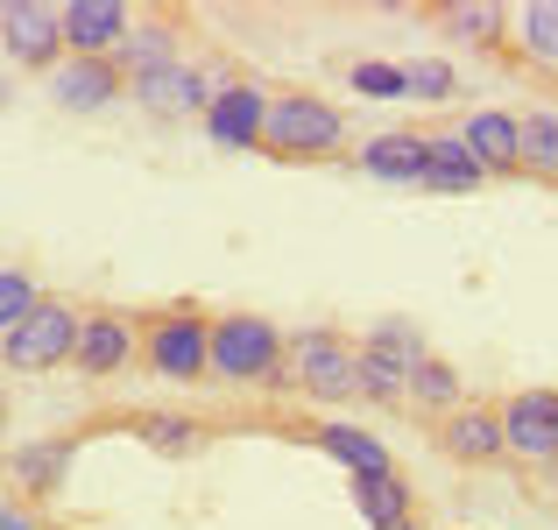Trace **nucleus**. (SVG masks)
Returning a JSON list of instances; mask_svg holds the SVG:
<instances>
[{
    "label": "nucleus",
    "instance_id": "nucleus-1",
    "mask_svg": "<svg viewBox=\"0 0 558 530\" xmlns=\"http://www.w3.org/2000/svg\"><path fill=\"white\" fill-rule=\"evenodd\" d=\"M347 142V107L304 93V85H276L269 93V128H262V156L276 164H326Z\"/></svg>",
    "mask_w": 558,
    "mask_h": 530
},
{
    "label": "nucleus",
    "instance_id": "nucleus-2",
    "mask_svg": "<svg viewBox=\"0 0 558 530\" xmlns=\"http://www.w3.org/2000/svg\"><path fill=\"white\" fill-rule=\"evenodd\" d=\"M283 396H312V403H347L361 396V340H347L340 326H304L283 347Z\"/></svg>",
    "mask_w": 558,
    "mask_h": 530
},
{
    "label": "nucleus",
    "instance_id": "nucleus-3",
    "mask_svg": "<svg viewBox=\"0 0 558 530\" xmlns=\"http://www.w3.org/2000/svg\"><path fill=\"white\" fill-rule=\"evenodd\" d=\"M290 333L269 312H213V375L227 389H276Z\"/></svg>",
    "mask_w": 558,
    "mask_h": 530
},
{
    "label": "nucleus",
    "instance_id": "nucleus-4",
    "mask_svg": "<svg viewBox=\"0 0 558 530\" xmlns=\"http://www.w3.org/2000/svg\"><path fill=\"white\" fill-rule=\"evenodd\" d=\"M142 368L156 382H205L213 375V312L191 298L142 312Z\"/></svg>",
    "mask_w": 558,
    "mask_h": 530
},
{
    "label": "nucleus",
    "instance_id": "nucleus-5",
    "mask_svg": "<svg viewBox=\"0 0 558 530\" xmlns=\"http://www.w3.org/2000/svg\"><path fill=\"white\" fill-rule=\"evenodd\" d=\"M78 333H85V304H71V298L50 290V298H36V312L0 340V361H8L14 375H50V368H71Z\"/></svg>",
    "mask_w": 558,
    "mask_h": 530
},
{
    "label": "nucleus",
    "instance_id": "nucleus-6",
    "mask_svg": "<svg viewBox=\"0 0 558 530\" xmlns=\"http://www.w3.org/2000/svg\"><path fill=\"white\" fill-rule=\"evenodd\" d=\"M502 453L523 467V474H551L558 467V389L551 382H531V389H509L502 403Z\"/></svg>",
    "mask_w": 558,
    "mask_h": 530
},
{
    "label": "nucleus",
    "instance_id": "nucleus-7",
    "mask_svg": "<svg viewBox=\"0 0 558 530\" xmlns=\"http://www.w3.org/2000/svg\"><path fill=\"white\" fill-rule=\"evenodd\" d=\"M424 333L417 326H403V318H381V326L361 340V403H375V410H396V403H410V368L424 361Z\"/></svg>",
    "mask_w": 558,
    "mask_h": 530
},
{
    "label": "nucleus",
    "instance_id": "nucleus-8",
    "mask_svg": "<svg viewBox=\"0 0 558 530\" xmlns=\"http://www.w3.org/2000/svg\"><path fill=\"white\" fill-rule=\"evenodd\" d=\"M0 50H8V64L50 79L71 57L64 50V14H57L50 0H0Z\"/></svg>",
    "mask_w": 558,
    "mask_h": 530
},
{
    "label": "nucleus",
    "instance_id": "nucleus-9",
    "mask_svg": "<svg viewBox=\"0 0 558 530\" xmlns=\"http://www.w3.org/2000/svg\"><path fill=\"white\" fill-rule=\"evenodd\" d=\"M135 361H142V312H121V304L85 312L78 353H71V368H78L85 382H113V375H128Z\"/></svg>",
    "mask_w": 558,
    "mask_h": 530
},
{
    "label": "nucleus",
    "instance_id": "nucleus-10",
    "mask_svg": "<svg viewBox=\"0 0 558 530\" xmlns=\"http://www.w3.org/2000/svg\"><path fill=\"white\" fill-rule=\"evenodd\" d=\"M78 446L85 438H28V446H14L8 460H0V474H8V495L14 503H28V509H43L50 495H64V474H71V460H78Z\"/></svg>",
    "mask_w": 558,
    "mask_h": 530
},
{
    "label": "nucleus",
    "instance_id": "nucleus-11",
    "mask_svg": "<svg viewBox=\"0 0 558 530\" xmlns=\"http://www.w3.org/2000/svg\"><path fill=\"white\" fill-rule=\"evenodd\" d=\"M198 121H205V135H213L219 149H233V156L262 149V128H269V85H255V79H219L213 107H205Z\"/></svg>",
    "mask_w": 558,
    "mask_h": 530
},
{
    "label": "nucleus",
    "instance_id": "nucleus-12",
    "mask_svg": "<svg viewBox=\"0 0 558 530\" xmlns=\"http://www.w3.org/2000/svg\"><path fill=\"white\" fill-rule=\"evenodd\" d=\"M432 446L446 453L452 467H502V410L495 403H460L452 418L432 424Z\"/></svg>",
    "mask_w": 558,
    "mask_h": 530
},
{
    "label": "nucleus",
    "instance_id": "nucleus-13",
    "mask_svg": "<svg viewBox=\"0 0 558 530\" xmlns=\"http://www.w3.org/2000/svg\"><path fill=\"white\" fill-rule=\"evenodd\" d=\"M64 50L71 57H113L128 36H135V8L121 0H64Z\"/></svg>",
    "mask_w": 558,
    "mask_h": 530
},
{
    "label": "nucleus",
    "instance_id": "nucleus-14",
    "mask_svg": "<svg viewBox=\"0 0 558 530\" xmlns=\"http://www.w3.org/2000/svg\"><path fill=\"white\" fill-rule=\"evenodd\" d=\"M121 93H128V79H121L113 57H64L50 71V107H64V113H99Z\"/></svg>",
    "mask_w": 558,
    "mask_h": 530
},
{
    "label": "nucleus",
    "instance_id": "nucleus-15",
    "mask_svg": "<svg viewBox=\"0 0 558 530\" xmlns=\"http://www.w3.org/2000/svg\"><path fill=\"white\" fill-rule=\"evenodd\" d=\"M128 93L142 99L149 113H163V121H178V113H205L213 107V71H198L191 57H178V64H163L156 79H142V85H128Z\"/></svg>",
    "mask_w": 558,
    "mask_h": 530
},
{
    "label": "nucleus",
    "instance_id": "nucleus-16",
    "mask_svg": "<svg viewBox=\"0 0 558 530\" xmlns=\"http://www.w3.org/2000/svg\"><path fill=\"white\" fill-rule=\"evenodd\" d=\"M361 177H375V184H424V164H432V135H417V128H389V135H368L361 142Z\"/></svg>",
    "mask_w": 558,
    "mask_h": 530
},
{
    "label": "nucleus",
    "instance_id": "nucleus-17",
    "mask_svg": "<svg viewBox=\"0 0 558 530\" xmlns=\"http://www.w3.org/2000/svg\"><path fill=\"white\" fill-rule=\"evenodd\" d=\"M304 438H312V446L326 453L332 467H347V474H354V481H368V474H389V467H396L389 438L361 432V424H340V418H318V424H312V432H304Z\"/></svg>",
    "mask_w": 558,
    "mask_h": 530
},
{
    "label": "nucleus",
    "instance_id": "nucleus-18",
    "mask_svg": "<svg viewBox=\"0 0 558 530\" xmlns=\"http://www.w3.org/2000/svg\"><path fill=\"white\" fill-rule=\"evenodd\" d=\"M460 135H466V149H474V164L488 177H523V121L517 113L481 107V113H466Z\"/></svg>",
    "mask_w": 558,
    "mask_h": 530
},
{
    "label": "nucleus",
    "instance_id": "nucleus-19",
    "mask_svg": "<svg viewBox=\"0 0 558 530\" xmlns=\"http://www.w3.org/2000/svg\"><path fill=\"white\" fill-rule=\"evenodd\" d=\"M354 509L368 530H403V523H417V489H410L403 467H389V474L354 481Z\"/></svg>",
    "mask_w": 558,
    "mask_h": 530
},
{
    "label": "nucleus",
    "instance_id": "nucleus-20",
    "mask_svg": "<svg viewBox=\"0 0 558 530\" xmlns=\"http://www.w3.org/2000/svg\"><path fill=\"white\" fill-rule=\"evenodd\" d=\"M128 432H135L149 453H163V460H191V453H205L213 424H205V418H184V410H135V418H128Z\"/></svg>",
    "mask_w": 558,
    "mask_h": 530
},
{
    "label": "nucleus",
    "instance_id": "nucleus-21",
    "mask_svg": "<svg viewBox=\"0 0 558 530\" xmlns=\"http://www.w3.org/2000/svg\"><path fill=\"white\" fill-rule=\"evenodd\" d=\"M488 184V170L474 164L466 135H432V164H424V191H446V198H466V191Z\"/></svg>",
    "mask_w": 558,
    "mask_h": 530
},
{
    "label": "nucleus",
    "instance_id": "nucleus-22",
    "mask_svg": "<svg viewBox=\"0 0 558 530\" xmlns=\"http://www.w3.org/2000/svg\"><path fill=\"white\" fill-rule=\"evenodd\" d=\"M466 396H460V368L452 361H438V353H424L417 368H410V403L403 410H417V418H452V410H460Z\"/></svg>",
    "mask_w": 558,
    "mask_h": 530
},
{
    "label": "nucleus",
    "instance_id": "nucleus-23",
    "mask_svg": "<svg viewBox=\"0 0 558 530\" xmlns=\"http://www.w3.org/2000/svg\"><path fill=\"white\" fill-rule=\"evenodd\" d=\"M113 64H121L128 85H142V79H156L163 64H178V36H170L163 22H135V36L113 50Z\"/></svg>",
    "mask_w": 558,
    "mask_h": 530
},
{
    "label": "nucleus",
    "instance_id": "nucleus-24",
    "mask_svg": "<svg viewBox=\"0 0 558 530\" xmlns=\"http://www.w3.org/2000/svg\"><path fill=\"white\" fill-rule=\"evenodd\" d=\"M517 121H523V177L558 184V107H531Z\"/></svg>",
    "mask_w": 558,
    "mask_h": 530
},
{
    "label": "nucleus",
    "instance_id": "nucleus-25",
    "mask_svg": "<svg viewBox=\"0 0 558 530\" xmlns=\"http://www.w3.org/2000/svg\"><path fill=\"white\" fill-rule=\"evenodd\" d=\"M509 28H517V43H523L531 64H551L558 71V0H531V8H517V14H509Z\"/></svg>",
    "mask_w": 558,
    "mask_h": 530
},
{
    "label": "nucleus",
    "instance_id": "nucleus-26",
    "mask_svg": "<svg viewBox=\"0 0 558 530\" xmlns=\"http://www.w3.org/2000/svg\"><path fill=\"white\" fill-rule=\"evenodd\" d=\"M438 22H446V36H452V43H481V50H502L509 14H502V8H481V0H452Z\"/></svg>",
    "mask_w": 558,
    "mask_h": 530
},
{
    "label": "nucleus",
    "instance_id": "nucleus-27",
    "mask_svg": "<svg viewBox=\"0 0 558 530\" xmlns=\"http://www.w3.org/2000/svg\"><path fill=\"white\" fill-rule=\"evenodd\" d=\"M347 85H354L361 99H410L403 64H389V57H361V64H347Z\"/></svg>",
    "mask_w": 558,
    "mask_h": 530
},
{
    "label": "nucleus",
    "instance_id": "nucleus-28",
    "mask_svg": "<svg viewBox=\"0 0 558 530\" xmlns=\"http://www.w3.org/2000/svg\"><path fill=\"white\" fill-rule=\"evenodd\" d=\"M403 79H410V99H424V107L460 99V71H452L446 57H417V64H403Z\"/></svg>",
    "mask_w": 558,
    "mask_h": 530
},
{
    "label": "nucleus",
    "instance_id": "nucleus-29",
    "mask_svg": "<svg viewBox=\"0 0 558 530\" xmlns=\"http://www.w3.org/2000/svg\"><path fill=\"white\" fill-rule=\"evenodd\" d=\"M36 298H43V290H36V276H28V269H0V340L36 312Z\"/></svg>",
    "mask_w": 558,
    "mask_h": 530
},
{
    "label": "nucleus",
    "instance_id": "nucleus-30",
    "mask_svg": "<svg viewBox=\"0 0 558 530\" xmlns=\"http://www.w3.org/2000/svg\"><path fill=\"white\" fill-rule=\"evenodd\" d=\"M0 530H50V517L28 503H14V495H0Z\"/></svg>",
    "mask_w": 558,
    "mask_h": 530
},
{
    "label": "nucleus",
    "instance_id": "nucleus-31",
    "mask_svg": "<svg viewBox=\"0 0 558 530\" xmlns=\"http://www.w3.org/2000/svg\"><path fill=\"white\" fill-rule=\"evenodd\" d=\"M551 495H558V467H551Z\"/></svg>",
    "mask_w": 558,
    "mask_h": 530
},
{
    "label": "nucleus",
    "instance_id": "nucleus-32",
    "mask_svg": "<svg viewBox=\"0 0 558 530\" xmlns=\"http://www.w3.org/2000/svg\"><path fill=\"white\" fill-rule=\"evenodd\" d=\"M403 530H424V523H403Z\"/></svg>",
    "mask_w": 558,
    "mask_h": 530
},
{
    "label": "nucleus",
    "instance_id": "nucleus-33",
    "mask_svg": "<svg viewBox=\"0 0 558 530\" xmlns=\"http://www.w3.org/2000/svg\"><path fill=\"white\" fill-rule=\"evenodd\" d=\"M50 530H57V523H50Z\"/></svg>",
    "mask_w": 558,
    "mask_h": 530
}]
</instances>
